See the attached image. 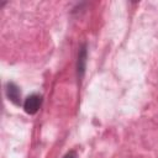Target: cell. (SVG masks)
Returning a JSON list of instances; mask_svg holds the SVG:
<instances>
[{
	"mask_svg": "<svg viewBox=\"0 0 158 158\" xmlns=\"http://www.w3.org/2000/svg\"><path fill=\"white\" fill-rule=\"evenodd\" d=\"M41 104H42V96L38 94H31L23 101V110L28 115H35L40 110Z\"/></svg>",
	"mask_w": 158,
	"mask_h": 158,
	"instance_id": "1",
	"label": "cell"
},
{
	"mask_svg": "<svg viewBox=\"0 0 158 158\" xmlns=\"http://www.w3.org/2000/svg\"><path fill=\"white\" fill-rule=\"evenodd\" d=\"M63 158H75V153H74V152H70V153H68L67 156H64Z\"/></svg>",
	"mask_w": 158,
	"mask_h": 158,
	"instance_id": "4",
	"label": "cell"
},
{
	"mask_svg": "<svg viewBox=\"0 0 158 158\" xmlns=\"http://www.w3.org/2000/svg\"><path fill=\"white\" fill-rule=\"evenodd\" d=\"M5 94H6V98L12 104H15V105H20L21 104V91H20V88L15 83H12V81L6 83Z\"/></svg>",
	"mask_w": 158,
	"mask_h": 158,
	"instance_id": "2",
	"label": "cell"
},
{
	"mask_svg": "<svg viewBox=\"0 0 158 158\" xmlns=\"http://www.w3.org/2000/svg\"><path fill=\"white\" fill-rule=\"evenodd\" d=\"M86 57H88V52H86V44L84 43L78 52V60H77V74L78 78L81 79L84 73H85V67H86Z\"/></svg>",
	"mask_w": 158,
	"mask_h": 158,
	"instance_id": "3",
	"label": "cell"
}]
</instances>
